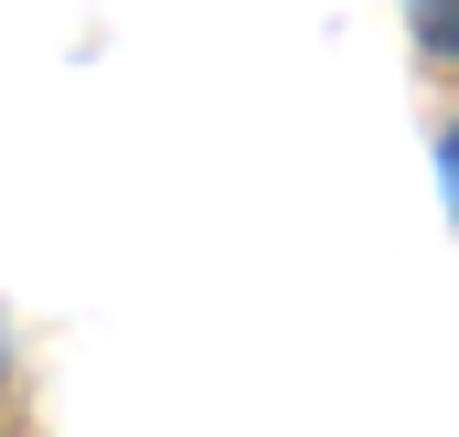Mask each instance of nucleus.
Instances as JSON below:
<instances>
[{
    "label": "nucleus",
    "mask_w": 459,
    "mask_h": 437,
    "mask_svg": "<svg viewBox=\"0 0 459 437\" xmlns=\"http://www.w3.org/2000/svg\"><path fill=\"white\" fill-rule=\"evenodd\" d=\"M438 182H449V203H459V128L438 139Z\"/></svg>",
    "instance_id": "nucleus-2"
},
{
    "label": "nucleus",
    "mask_w": 459,
    "mask_h": 437,
    "mask_svg": "<svg viewBox=\"0 0 459 437\" xmlns=\"http://www.w3.org/2000/svg\"><path fill=\"white\" fill-rule=\"evenodd\" d=\"M428 43H438V54L459 64V0H438V11H428Z\"/></svg>",
    "instance_id": "nucleus-1"
}]
</instances>
